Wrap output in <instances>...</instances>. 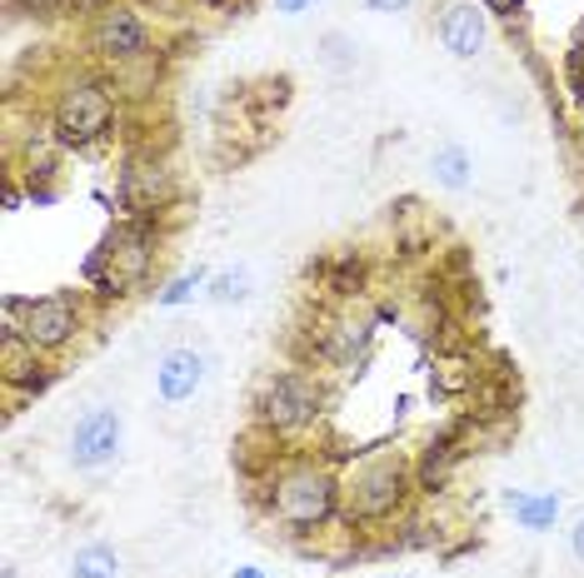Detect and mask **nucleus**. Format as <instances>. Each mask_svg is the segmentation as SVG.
Returning a JSON list of instances; mask_svg holds the SVG:
<instances>
[{
    "instance_id": "f257e3e1",
    "label": "nucleus",
    "mask_w": 584,
    "mask_h": 578,
    "mask_svg": "<svg viewBox=\"0 0 584 578\" xmlns=\"http://www.w3.org/2000/svg\"><path fill=\"white\" fill-rule=\"evenodd\" d=\"M414 468L400 454H380L365 458L350 478H345V518L350 524H385L395 518L414 494Z\"/></svg>"
},
{
    "instance_id": "f03ea898",
    "label": "nucleus",
    "mask_w": 584,
    "mask_h": 578,
    "mask_svg": "<svg viewBox=\"0 0 584 578\" xmlns=\"http://www.w3.org/2000/svg\"><path fill=\"white\" fill-rule=\"evenodd\" d=\"M345 484L325 464H295L270 478V508L290 528H325L340 514Z\"/></svg>"
},
{
    "instance_id": "7ed1b4c3",
    "label": "nucleus",
    "mask_w": 584,
    "mask_h": 578,
    "mask_svg": "<svg viewBox=\"0 0 584 578\" xmlns=\"http://www.w3.org/2000/svg\"><path fill=\"white\" fill-rule=\"evenodd\" d=\"M51 125H55V140H61L65 149L95 145V140H105L111 135V125H115V90L105 85L101 75L65 80V90L55 95Z\"/></svg>"
},
{
    "instance_id": "20e7f679",
    "label": "nucleus",
    "mask_w": 584,
    "mask_h": 578,
    "mask_svg": "<svg viewBox=\"0 0 584 578\" xmlns=\"http://www.w3.org/2000/svg\"><path fill=\"white\" fill-rule=\"evenodd\" d=\"M320 404H325V394H320V384H315V374L285 369V374H270L260 384V394H255V419H260V429H270V434H295V429L315 424Z\"/></svg>"
},
{
    "instance_id": "39448f33",
    "label": "nucleus",
    "mask_w": 584,
    "mask_h": 578,
    "mask_svg": "<svg viewBox=\"0 0 584 578\" xmlns=\"http://www.w3.org/2000/svg\"><path fill=\"white\" fill-rule=\"evenodd\" d=\"M115 195H121L125 219H151V225H155V219L175 205L181 185H175L171 165H165L161 155H145V149H135V155L121 165V185H115Z\"/></svg>"
},
{
    "instance_id": "423d86ee",
    "label": "nucleus",
    "mask_w": 584,
    "mask_h": 578,
    "mask_svg": "<svg viewBox=\"0 0 584 578\" xmlns=\"http://www.w3.org/2000/svg\"><path fill=\"white\" fill-rule=\"evenodd\" d=\"M91 50L115 60V70L145 65V60H155V35L131 6H115L111 0V6H101L91 20Z\"/></svg>"
},
{
    "instance_id": "0eeeda50",
    "label": "nucleus",
    "mask_w": 584,
    "mask_h": 578,
    "mask_svg": "<svg viewBox=\"0 0 584 578\" xmlns=\"http://www.w3.org/2000/svg\"><path fill=\"white\" fill-rule=\"evenodd\" d=\"M101 249L111 259V279L101 285V295H121V285H141L151 275L155 255H161V235H155L151 219H121L101 239Z\"/></svg>"
},
{
    "instance_id": "6e6552de",
    "label": "nucleus",
    "mask_w": 584,
    "mask_h": 578,
    "mask_svg": "<svg viewBox=\"0 0 584 578\" xmlns=\"http://www.w3.org/2000/svg\"><path fill=\"white\" fill-rule=\"evenodd\" d=\"M21 334L31 339L35 349H65L75 334H81V295L71 289H55L45 299H31L21 319Z\"/></svg>"
},
{
    "instance_id": "1a4fd4ad",
    "label": "nucleus",
    "mask_w": 584,
    "mask_h": 578,
    "mask_svg": "<svg viewBox=\"0 0 584 578\" xmlns=\"http://www.w3.org/2000/svg\"><path fill=\"white\" fill-rule=\"evenodd\" d=\"M121 454V414L115 409H91L85 419H75L71 429V464L75 468H101Z\"/></svg>"
},
{
    "instance_id": "9d476101",
    "label": "nucleus",
    "mask_w": 584,
    "mask_h": 578,
    "mask_svg": "<svg viewBox=\"0 0 584 578\" xmlns=\"http://www.w3.org/2000/svg\"><path fill=\"white\" fill-rule=\"evenodd\" d=\"M440 40H444V50H450V55L474 60L484 50V40H490L484 10H474L470 0H444V10H440Z\"/></svg>"
},
{
    "instance_id": "9b49d317",
    "label": "nucleus",
    "mask_w": 584,
    "mask_h": 578,
    "mask_svg": "<svg viewBox=\"0 0 584 578\" xmlns=\"http://www.w3.org/2000/svg\"><path fill=\"white\" fill-rule=\"evenodd\" d=\"M201 384H205V354H195V349H171L155 364V389H161L165 404H185Z\"/></svg>"
},
{
    "instance_id": "f8f14e48",
    "label": "nucleus",
    "mask_w": 584,
    "mask_h": 578,
    "mask_svg": "<svg viewBox=\"0 0 584 578\" xmlns=\"http://www.w3.org/2000/svg\"><path fill=\"white\" fill-rule=\"evenodd\" d=\"M460 438H464V424H454V429H444V434H434L430 444H424L420 468H414V484H420L424 494H440V488L450 484L454 464H460V454H464Z\"/></svg>"
},
{
    "instance_id": "ddd939ff",
    "label": "nucleus",
    "mask_w": 584,
    "mask_h": 578,
    "mask_svg": "<svg viewBox=\"0 0 584 578\" xmlns=\"http://www.w3.org/2000/svg\"><path fill=\"white\" fill-rule=\"evenodd\" d=\"M480 389V364L470 354H440L430 369V399H464Z\"/></svg>"
},
{
    "instance_id": "4468645a",
    "label": "nucleus",
    "mask_w": 584,
    "mask_h": 578,
    "mask_svg": "<svg viewBox=\"0 0 584 578\" xmlns=\"http://www.w3.org/2000/svg\"><path fill=\"white\" fill-rule=\"evenodd\" d=\"M35 369H41L35 344L21 334V324H6V329H0V379H6L11 389H21Z\"/></svg>"
},
{
    "instance_id": "2eb2a0df",
    "label": "nucleus",
    "mask_w": 584,
    "mask_h": 578,
    "mask_svg": "<svg viewBox=\"0 0 584 578\" xmlns=\"http://www.w3.org/2000/svg\"><path fill=\"white\" fill-rule=\"evenodd\" d=\"M430 169L444 189H470V179H474V159L464 145H440L430 159Z\"/></svg>"
},
{
    "instance_id": "dca6fc26",
    "label": "nucleus",
    "mask_w": 584,
    "mask_h": 578,
    "mask_svg": "<svg viewBox=\"0 0 584 578\" xmlns=\"http://www.w3.org/2000/svg\"><path fill=\"white\" fill-rule=\"evenodd\" d=\"M121 574V554L111 544H85L71 558V578H115Z\"/></svg>"
},
{
    "instance_id": "f3484780",
    "label": "nucleus",
    "mask_w": 584,
    "mask_h": 578,
    "mask_svg": "<svg viewBox=\"0 0 584 578\" xmlns=\"http://www.w3.org/2000/svg\"><path fill=\"white\" fill-rule=\"evenodd\" d=\"M510 508L520 518V528H550L560 514V498L554 494H510Z\"/></svg>"
},
{
    "instance_id": "a211bd4d",
    "label": "nucleus",
    "mask_w": 584,
    "mask_h": 578,
    "mask_svg": "<svg viewBox=\"0 0 584 578\" xmlns=\"http://www.w3.org/2000/svg\"><path fill=\"white\" fill-rule=\"evenodd\" d=\"M205 285V269H185V275H175L171 285L161 289V295H155V305H165V309H175V305H185V299L195 295V289Z\"/></svg>"
},
{
    "instance_id": "6ab92c4d",
    "label": "nucleus",
    "mask_w": 584,
    "mask_h": 578,
    "mask_svg": "<svg viewBox=\"0 0 584 578\" xmlns=\"http://www.w3.org/2000/svg\"><path fill=\"white\" fill-rule=\"evenodd\" d=\"M245 295H250V275H245V269H230V275L211 279V299H215V305H240Z\"/></svg>"
},
{
    "instance_id": "aec40b11",
    "label": "nucleus",
    "mask_w": 584,
    "mask_h": 578,
    "mask_svg": "<svg viewBox=\"0 0 584 578\" xmlns=\"http://www.w3.org/2000/svg\"><path fill=\"white\" fill-rule=\"evenodd\" d=\"M564 70H570L574 100H584V25H580V35H574V50H570V60H564Z\"/></svg>"
},
{
    "instance_id": "412c9836",
    "label": "nucleus",
    "mask_w": 584,
    "mask_h": 578,
    "mask_svg": "<svg viewBox=\"0 0 584 578\" xmlns=\"http://www.w3.org/2000/svg\"><path fill=\"white\" fill-rule=\"evenodd\" d=\"M325 65H335V70H345V65H355V45L345 35H325Z\"/></svg>"
},
{
    "instance_id": "4be33fe9",
    "label": "nucleus",
    "mask_w": 584,
    "mask_h": 578,
    "mask_svg": "<svg viewBox=\"0 0 584 578\" xmlns=\"http://www.w3.org/2000/svg\"><path fill=\"white\" fill-rule=\"evenodd\" d=\"M480 10L484 16H500V20H520L524 0H480Z\"/></svg>"
},
{
    "instance_id": "5701e85b",
    "label": "nucleus",
    "mask_w": 584,
    "mask_h": 578,
    "mask_svg": "<svg viewBox=\"0 0 584 578\" xmlns=\"http://www.w3.org/2000/svg\"><path fill=\"white\" fill-rule=\"evenodd\" d=\"M0 309H6V324H21V319H25V309H31V299L6 295V305H0Z\"/></svg>"
},
{
    "instance_id": "b1692460",
    "label": "nucleus",
    "mask_w": 584,
    "mask_h": 578,
    "mask_svg": "<svg viewBox=\"0 0 584 578\" xmlns=\"http://www.w3.org/2000/svg\"><path fill=\"white\" fill-rule=\"evenodd\" d=\"M11 6H25V10H35V16H51V10L65 6V0H11Z\"/></svg>"
},
{
    "instance_id": "393cba45",
    "label": "nucleus",
    "mask_w": 584,
    "mask_h": 578,
    "mask_svg": "<svg viewBox=\"0 0 584 578\" xmlns=\"http://www.w3.org/2000/svg\"><path fill=\"white\" fill-rule=\"evenodd\" d=\"M365 6H370V10H380V16H395V10H404L410 0H365Z\"/></svg>"
},
{
    "instance_id": "a878e982",
    "label": "nucleus",
    "mask_w": 584,
    "mask_h": 578,
    "mask_svg": "<svg viewBox=\"0 0 584 578\" xmlns=\"http://www.w3.org/2000/svg\"><path fill=\"white\" fill-rule=\"evenodd\" d=\"M570 548H574V558H580V564H584V518L570 528Z\"/></svg>"
},
{
    "instance_id": "bb28decb",
    "label": "nucleus",
    "mask_w": 584,
    "mask_h": 578,
    "mask_svg": "<svg viewBox=\"0 0 584 578\" xmlns=\"http://www.w3.org/2000/svg\"><path fill=\"white\" fill-rule=\"evenodd\" d=\"M305 6H310V0H275V10H280V16H300Z\"/></svg>"
},
{
    "instance_id": "cd10ccee",
    "label": "nucleus",
    "mask_w": 584,
    "mask_h": 578,
    "mask_svg": "<svg viewBox=\"0 0 584 578\" xmlns=\"http://www.w3.org/2000/svg\"><path fill=\"white\" fill-rule=\"evenodd\" d=\"M235 578H265V574H255V568H235Z\"/></svg>"
},
{
    "instance_id": "c85d7f7f",
    "label": "nucleus",
    "mask_w": 584,
    "mask_h": 578,
    "mask_svg": "<svg viewBox=\"0 0 584 578\" xmlns=\"http://www.w3.org/2000/svg\"><path fill=\"white\" fill-rule=\"evenodd\" d=\"M0 578H21V568H16V564H6V574H0Z\"/></svg>"
},
{
    "instance_id": "c756f323",
    "label": "nucleus",
    "mask_w": 584,
    "mask_h": 578,
    "mask_svg": "<svg viewBox=\"0 0 584 578\" xmlns=\"http://www.w3.org/2000/svg\"><path fill=\"white\" fill-rule=\"evenodd\" d=\"M580 140H584V130H580Z\"/></svg>"
}]
</instances>
